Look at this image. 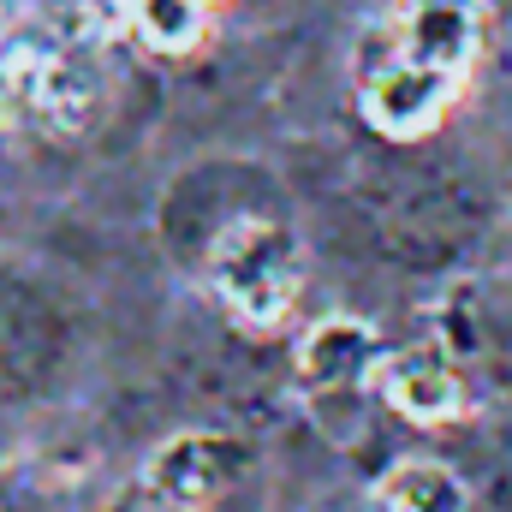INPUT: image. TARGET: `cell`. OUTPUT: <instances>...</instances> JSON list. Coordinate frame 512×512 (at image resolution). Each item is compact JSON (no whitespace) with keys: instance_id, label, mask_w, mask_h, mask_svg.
I'll return each instance as SVG.
<instances>
[{"instance_id":"52a82bcc","label":"cell","mask_w":512,"mask_h":512,"mask_svg":"<svg viewBox=\"0 0 512 512\" xmlns=\"http://www.w3.org/2000/svg\"><path fill=\"white\" fill-rule=\"evenodd\" d=\"M387 411H399L405 423L417 429H435V423H453L465 411V370L459 358L447 352V340H423V346H405V352H387L382 376H376Z\"/></svg>"},{"instance_id":"30bf717a","label":"cell","mask_w":512,"mask_h":512,"mask_svg":"<svg viewBox=\"0 0 512 512\" xmlns=\"http://www.w3.org/2000/svg\"><path fill=\"white\" fill-rule=\"evenodd\" d=\"M12 352H18V322H6V316H0V364H6Z\"/></svg>"},{"instance_id":"3957f363","label":"cell","mask_w":512,"mask_h":512,"mask_svg":"<svg viewBox=\"0 0 512 512\" xmlns=\"http://www.w3.org/2000/svg\"><path fill=\"white\" fill-rule=\"evenodd\" d=\"M382 334L364 322V316H322L304 340H298V358H292V376H298V393L310 405V417L346 447L358 441L364 429V405L376 393V376H382Z\"/></svg>"},{"instance_id":"ba28073f","label":"cell","mask_w":512,"mask_h":512,"mask_svg":"<svg viewBox=\"0 0 512 512\" xmlns=\"http://www.w3.org/2000/svg\"><path fill=\"white\" fill-rule=\"evenodd\" d=\"M376 512H477L465 477L441 459H399L376 483Z\"/></svg>"},{"instance_id":"9c48e42d","label":"cell","mask_w":512,"mask_h":512,"mask_svg":"<svg viewBox=\"0 0 512 512\" xmlns=\"http://www.w3.org/2000/svg\"><path fill=\"white\" fill-rule=\"evenodd\" d=\"M126 18L143 48L155 54H191L209 30V0H126Z\"/></svg>"},{"instance_id":"7a4b0ae2","label":"cell","mask_w":512,"mask_h":512,"mask_svg":"<svg viewBox=\"0 0 512 512\" xmlns=\"http://www.w3.org/2000/svg\"><path fill=\"white\" fill-rule=\"evenodd\" d=\"M203 274H209L215 304L239 328L268 334L292 316V304L304 292V245L274 215H233V221L215 227Z\"/></svg>"},{"instance_id":"8fae6325","label":"cell","mask_w":512,"mask_h":512,"mask_svg":"<svg viewBox=\"0 0 512 512\" xmlns=\"http://www.w3.org/2000/svg\"><path fill=\"white\" fill-rule=\"evenodd\" d=\"M209 6H221V0H209Z\"/></svg>"},{"instance_id":"277c9868","label":"cell","mask_w":512,"mask_h":512,"mask_svg":"<svg viewBox=\"0 0 512 512\" xmlns=\"http://www.w3.org/2000/svg\"><path fill=\"white\" fill-rule=\"evenodd\" d=\"M251 471H256L251 441H239L227 429H185V435H173L149 453L143 489H149V501H161L173 512H209Z\"/></svg>"},{"instance_id":"5b68a950","label":"cell","mask_w":512,"mask_h":512,"mask_svg":"<svg viewBox=\"0 0 512 512\" xmlns=\"http://www.w3.org/2000/svg\"><path fill=\"white\" fill-rule=\"evenodd\" d=\"M459 84H465V78H447V72L411 66V60H399V54L376 48V60H370L364 78H358V108H364V120L382 131V137L411 143V137H429V131L447 120Z\"/></svg>"},{"instance_id":"6da1fadb","label":"cell","mask_w":512,"mask_h":512,"mask_svg":"<svg viewBox=\"0 0 512 512\" xmlns=\"http://www.w3.org/2000/svg\"><path fill=\"white\" fill-rule=\"evenodd\" d=\"M0 102L48 137H78L102 108L90 36L54 18H30L12 36H0Z\"/></svg>"},{"instance_id":"8992f818","label":"cell","mask_w":512,"mask_h":512,"mask_svg":"<svg viewBox=\"0 0 512 512\" xmlns=\"http://www.w3.org/2000/svg\"><path fill=\"white\" fill-rule=\"evenodd\" d=\"M382 48L411 66L465 78L483 48V0H399L382 30Z\"/></svg>"}]
</instances>
